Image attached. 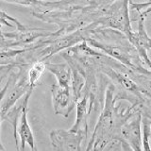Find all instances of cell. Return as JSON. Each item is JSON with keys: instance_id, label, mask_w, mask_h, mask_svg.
Masks as SVG:
<instances>
[{"instance_id": "cell-1", "label": "cell", "mask_w": 151, "mask_h": 151, "mask_svg": "<svg viewBox=\"0 0 151 151\" xmlns=\"http://www.w3.org/2000/svg\"><path fill=\"white\" fill-rule=\"evenodd\" d=\"M131 0H116L107 9L106 12L93 22L96 27H107L118 30L129 37L132 32L129 17V3Z\"/></svg>"}, {"instance_id": "cell-2", "label": "cell", "mask_w": 151, "mask_h": 151, "mask_svg": "<svg viewBox=\"0 0 151 151\" xmlns=\"http://www.w3.org/2000/svg\"><path fill=\"white\" fill-rule=\"evenodd\" d=\"M87 133L76 132L71 129H53L49 133L51 145L55 150L79 151L81 144L86 139Z\"/></svg>"}, {"instance_id": "cell-3", "label": "cell", "mask_w": 151, "mask_h": 151, "mask_svg": "<svg viewBox=\"0 0 151 151\" xmlns=\"http://www.w3.org/2000/svg\"><path fill=\"white\" fill-rule=\"evenodd\" d=\"M54 31H49L42 28H28L17 30L11 33H4L7 41V47H21L27 48L32 46L42 38L53 34Z\"/></svg>"}, {"instance_id": "cell-4", "label": "cell", "mask_w": 151, "mask_h": 151, "mask_svg": "<svg viewBox=\"0 0 151 151\" xmlns=\"http://www.w3.org/2000/svg\"><path fill=\"white\" fill-rule=\"evenodd\" d=\"M145 16L139 13L138 19V29L134 31L127 37V40L134 47L138 53L142 63L148 66L151 69V60L148 56V51L151 50V38L146 31L145 25Z\"/></svg>"}, {"instance_id": "cell-5", "label": "cell", "mask_w": 151, "mask_h": 151, "mask_svg": "<svg viewBox=\"0 0 151 151\" xmlns=\"http://www.w3.org/2000/svg\"><path fill=\"white\" fill-rule=\"evenodd\" d=\"M142 119L143 112L138 111L134 112L121 127L120 133L122 138L130 145L132 150H143L142 145Z\"/></svg>"}, {"instance_id": "cell-6", "label": "cell", "mask_w": 151, "mask_h": 151, "mask_svg": "<svg viewBox=\"0 0 151 151\" xmlns=\"http://www.w3.org/2000/svg\"><path fill=\"white\" fill-rule=\"evenodd\" d=\"M51 94L54 112L67 118L77 104L74 99L71 87H61L58 83L52 84Z\"/></svg>"}, {"instance_id": "cell-7", "label": "cell", "mask_w": 151, "mask_h": 151, "mask_svg": "<svg viewBox=\"0 0 151 151\" xmlns=\"http://www.w3.org/2000/svg\"><path fill=\"white\" fill-rule=\"evenodd\" d=\"M32 92H33V90H29V91L25 94V97H24L25 98V105H24L23 111H22V114H21L20 120H19V124H18L17 135L21 142L20 150H25L27 144L29 145L31 150H36L34 134H33L32 129L29 126V123H28V120H27L28 101H29Z\"/></svg>"}, {"instance_id": "cell-8", "label": "cell", "mask_w": 151, "mask_h": 151, "mask_svg": "<svg viewBox=\"0 0 151 151\" xmlns=\"http://www.w3.org/2000/svg\"><path fill=\"white\" fill-rule=\"evenodd\" d=\"M89 98L87 94L79 99L76 104L77 108V117L75 124L71 127V130L76 132H85L88 134V116H89Z\"/></svg>"}, {"instance_id": "cell-9", "label": "cell", "mask_w": 151, "mask_h": 151, "mask_svg": "<svg viewBox=\"0 0 151 151\" xmlns=\"http://www.w3.org/2000/svg\"><path fill=\"white\" fill-rule=\"evenodd\" d=\"M46 70L55 76L58 84L61 87H71L72 69L66 63H53L46 61Z\"/></svg>"}, {"instance_id": "cell-10", "label": "cell", "mask_w": 151, "mask_h": 151, "mask_svg": "<svg viewBox=\"0 0 151 151\" xmlns=\"http://www.w3.org/2000/svg\"><path fill=\"white\" fill-rule=\"evenodd\" d=\"M27 48L6 47L0 49V66H19V57Z\"/></svg>"}, {"instance_id": "cell-11", "label": "cell", "mask_w": 151, "mask_h": 151, "mask_svg": "<svg viewBox=\"0 0 151 151\" xmlns=\"http://www.w3.org/2000/svg\"><path fill=\"white\" fill-rule=\"evenodd\" d=\"M45 70H46V61L44 60H37L35 63H33L30 67L28 68L27 79L31 89L34 90V88L39 83L42 76L45 73Z\"/></svg>"}, {"instance_id": "cell-12", "label": "cell", "mask_w": 151, "mask_h": 151, "mask_svg": "<svg viewBox=\"0 0 151 151\" xmlns=\"http://www.w3.org/2000/svg\"><path fill=\"white\" fill-rule=\"evenodd\" d=\"M151 117L145 115L142 119V145H143V150L145 151H151L150 146V137H151V129H150Z\"/></svg>"}, {"instance_id": "cell-13", "label": "cell", "mask_w": 151, "mask_h": 151, "mask_svg": "<svg viewBox=\"0 0 151 151\" xmlns=\"http://www.w3.org/2000/svg\"><path fill=\"white\" fill-rule=\"evenodd\" d=\"M9 22L14 24V26L16 27L17 30H23V29H26L27 28V27L25 25H23L21 22H19L16 18H13L12 16L9 15V14H7L5 12L0 11V26L5 25L8 27H12V25Z\"/></svg>"}, {"instance_id": "cell-14", "label": "cell", "mask_w": 151, "mask_h": 151, "mask_svg": "<svg viewBox=\"0 0 151 151\" xmlns=\"http://www.w3.org/2000/svg\"><path fill=\"white\" fill-rule=\"evenodd\" d=\"M129 8L133 11L138 12V13L142 14V15L146 16L148 13H151V0L143 3H135L130 1Z\"/></svg>"}, {"instance_id": "cell-15", "label": "cell", "mask_w": 151, "mask_h": 151, "mask_svg": "<svg viewBox=\"0 0 151 151\" xmlns=\"http://www.w3.org/2000/svg\"><path fill=\"white\" fill-rule=\"evenodd\" d=\"M2 1L12 3V4L21 5V6H24V7H29L33 9L39 8L42 4V0H2Z\"/></svg>"}, {"instance_id": "cell-16", "label": "cell", "mask_w": 151, "mask_h": 151, "mask_svg": "<svg viewBox=\"0 0 151 151\" xmlns=\"http://www.w3.org/2000/svg\"><path fill=\"white\" fill-rule=\"evenodd\" d=\"M12 73H11V75H9V79H8L6 85H5L4 88L2 90H0V102H1V99L3 98L4 94L6 93L7 90H8V88L9 86V84H11V82H12ZM1 121H2V114H1V110H0V125H1ZM0 150H5V147H4L2 143H1V140H0Z\"/></svg>"}, {"instance_id": "cell-17", "label": "cell", "mask_w": 151, "mask_h": 151, "mask_svg": "<svg viewBox=\"0 0 151 151\" xmlns=\"http://www.w3.org/2000/svg\"><path fill=\"white\" fill-rule=\"evenodd\" d=\"M133 72L142 75L143 77H145V78H147L148 80H150V81H151V69L150 70L149 69H146V68L144 67L143 65H141V66H139V67H137L133 71Z\"/></svg>"}, {"instance_id": "cell-18", "label": "cell", "mask_w": 151, "mask_h": 151, "mask_svg": "<svg viewBox=\"0 0 151 151\" xmlns=\"http://www.w3.org/2000/svg\"><path fill=\"white\" fill-rule=\"evenodd\" d=\"M7 47V41L6 38L4 36V33L1 32V29H0V49L2 48H6Z\"/></svg>"}, {"instance_id": "cell-19", "label": "cell", "mask_w": 151, "mask_h": 151, "mask_svg": "<svg viewBox=\"0 0 151 151\" xmlns=\"http://www.w3.org/2000/svg\"><path fill=\"white\" fill-rule=\"evenodd\" d=\"M7 66H0V71H2V70H4L5 68H6Z\"/></svg>"}, {"instance_id": "cell-20", "label": "cell", "mask_w": 151, "mask_h": 151, "mask_svg": "<svg viewBox=\"0 0 151 151\" xmlns=\"http://www.w3.org/2000/svg\"></svg>"}]
</instances>
